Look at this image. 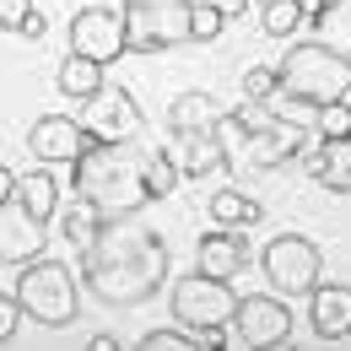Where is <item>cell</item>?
<instances>
[{"label":"cell","mask_w":351,"mask_h":351,"mask_svg":"<svg viewBox=\"0 0 351 351\" xmlns=\"http://www.w3.org/2000/svg\"><path fill=\"white\" fill-rule=\"evenodd\" d=\"M276 82L292 97H303V103L319 108V103H335V97L351 92V60L335 54V49H324L319 38L313 44H292L281 54V65H276Z\"/></svg>","instance_id":"obj_4"},{"label":"cell","mask_w":351,"mask_h":351,"mask_svg":"<svg viewBox=\"0 0 351 351\" xmlns=\"http://www.w3.org/2000/svg\"><path fill=\"white\" fill-rule=\"evenodd\" d=\"M303 11L313 22V38L351 60V0H303Z\"/></svg>","instance_id":"obj_18"},{"label":"cell","mask_w":351,"mask_h":351,"mask_svg":"<svg viewBox=\"0 0 351 351\" xmlns=\"http://www.w3.org/2000/svg\"><path fill=\"white\" fill-rule=\"evenodd\" d=\"M232 308H238V292L232 281L221 276H206V270H189L173 281V319L195 335H217L232 324Z\"/></svg>","instance_id":"obj_6"},{"label":"cell","mask_w":351,"mask_h":351,"mask_svg":"<svg viewBox=\"0 0 351 351\" xmlns=\"http://www.w3.org/2000/svg\"><path fill=\"white\" fill-rule=\"evenodd\" d=\"M82 281L103 308H141L168 287V243L135 217H103L97 238L82 249Z\"/></svg>","instance_id":"obj_1"},{"label":"cell","mask_w":351,"mask_h":351,"mask_svg":"<svg viewBox=\"0 0 351 351\" xmlns=\"http://www.w3.org/2000/svg\"><path fill=\"white\" fill-rule=\"evenodd\" d=\"M178 141V173L184 178H221L227 173V146H221L217 125L211 130H189V135H173Z\"/></svg>","instance_id":"obj_17"},{"label":"cell","mask_w":351,"mask_h":351,"mask_svg":"<svg viewBox=\"0 0 351 351\" xmlns=\"http://www.w3.org/2000/svg\"><path fill=\"white\" fill-rule=\"evenodd\" d=\"M49 249V221L33 217L16 195L0 206V265H11V270H22V265H33L38 254Z\"/></svg>","instance_id":"obj_11"},{"label":"cell","mask_w":351,"mask_h":351,"mask_svg":"<svg viewBox=\"0 0 351 351\" xmlns=\"http://www.w3.org/2000/svg\"><path fill=\"white\" fill-rule=\"evenodd\" d=\"M313 130H319V135H351V103H346V97L319 103V108H313Z\"/></svg>","instance_id":"obj_28"},{"label":"cell","mask_w":351,"mask_h":351,"mask_svg":"<svg viewBox=\"0 0 351 351\" xmlns=\"http://www.w3.org/2000/svg\"><path fill=\"white\" fill-rule=\"evenodd\" d=\"M76 119L87 125L92 141H135V135L146 130L141 103H135L125 87H114V82H103L92 97H82V114H76Z\"/></svg>","instance_id":"obj_8"},{"label":"cell","mask_w":351,"mask_h":351,"mask_svg":"<svg viewBox=\"0 0 351 351\" xmlns=\"http://www.w3.org/2000/svg\"><path fill=\"white\" fill-rule=\"evenodd\" d=\"M60 217H65V238H71V249H76V254L87 249L92 238H97V227H103V211H92L82 195H76V206H71V211H60Z\"/></svg>","instance_id":"obj_25"},{"label":"cell","mask_w":351,"mask_h":351,"mask_svg":"<svg viewBox=\"0 0 351 351\" xmlns=\"http://www.w3.org/2000/svg\"><path fill=\"white\" fill-rule=\"evenodd\" d=\"M16 303H22V319H33L44 330H65L82 313V281H76L71 265L38 254L33 265H22V276H16Z\"/></svg>","instance_id":"obj_3"},{"label":"cell","mask_w":351,"mask_h":351,"mask_svg":"<svg viewBox=\"0 0 351 351\" xmlns=\"http://www.w3.org/2000/svg\"><path fill=\"white\" fill-rule=\"evenodd\" d=\"M44 11H38V5H33V11H27V22H22V38H44Z\"/></svg>","instance_id":"obj_32"},{"label":"cell","mask_w":351,"mask_h":351,"mask_svg":"<svg viewBox=\"0 0 351 351\" xmlns=\"http://www.w3.org/2000/svg\"><path fill=\"white\" fill-rule=\"evenodd\" d=\"M54 87L65 92V97H92V92L103 87V65L97 60H87V54H65V65L54 71Z\"/></svg>","instance_id":"obj_22"},{"label":"cell","mask_w":351,"mask_h":351,"mask_svg":"<svg viewBox=\"0 0 351 351\" xmlns=\"http://www.w3.org/2000/svg\"><path fill=\"white\" fill-rule=\"evenodd\" d=\"M27 11H33V0H0V33H22Z\"/></svg>","instance_id":"obj_30"},{"label":"cell","mask_w":351,"mask_h":351,"mask_svg":"<svg viewBox=\"0 0 351 351\" xmlns=\"http://www.w3.org/2000/svg\"><path fill=\"white\" fill-rule=\"evenodd\" d=\"M16 324H22V303H16V292H0V341H11Z\"/></svg>","instance_id":"obj_31"},{"label":"cell","mask_w":351,"mask_h":351,"mask_svg":"<svg viewBox=\"0 0 351 351\" xmlns=\"http://www.w3.org/2000/svg\"><path fill=\"white\" fill-rule=\"evenodd\" d=\"M217 119H221L217 97H211V92H200V87L178 92L173 103H168V130H173V135H189V130H211Z\"/></svg>","instance_id":"obj_19"},{"label":"cell","mask_w":351,"mask_h":351,"mask_svg":"<svg viewBox=\"0 0 351 351\" xmlns=\"http://www.w3.org/2000/svg\"><path fill=\"white\" fill-rule=\"evenodd\" d=\"M87 346H92V351H119V335H108V330H97V335H92Z\"/></svg>","instance_id":"obj_33"},{"label":"cell","mask_w":351,"mask_h":351,"mask_svg":"<svg viewBox=\"0 0 351 351\" xmlns=\"http://www.w3.org/2000/svg\"><path fill=\"white\" fill-rule=\"evenodd\" d=\"M206 217L217 221V227H238V232H249L265 211H260V200H249L243 189H217L211 206H206Z\"/></svg>","instance_id":"obj_21"},{"label":"cell","mask_w":351,"mask_h":351,"mask_svg":"<svg viewBox=\"0 0 351 351\" xmlns=\"http://www.w3.org/2000/svg\"><path fill=\"white\" fill-rule=\"evenodd\" d=\"M178 162H173V152H146V195L152 200H168L178 189Z\"/></svg>","instance_id":"obj_24"},{"label":"cell","mask_w":351,"mask_h":351,"mask_svg":"<svg viewBox=\"0 0 351 351\" xmlns=\"http://www.w3.org/2000/svg\"><path fill=\"white\" fill-rule=\"evenodd\" d=\"M119 5H125V0H119Z\"/></svg>","instance_id":"obj_36"},{"label":"cell","mask_w":351,"mask_h":351,"mask_svg":"<svg viewBox=\"0 0 351 351\" xmlns=\"http://www.w3.org/2000/svg\"><path fill=\"white\" fill-rule=\"evenodd\" d=\"M254 11H260V27L270 38H292L303 27V0H260Z\"/></svg>","instance_id":"obj_23"},{"label":"cell","mask_w":351,"mask_h":351,"mask_svg":"<svg viewBox=\"0 0 351 351\" xmlns=\"http://www.w3.org/2000/svg\"><path fill=\"white\" fill-rule=\"evenodd\" d=\"M71 54H87L103 71L119 54H130V44H125V11L119 5H82L71 16Z\"/></svg>","instance_id":"obj_10"},{"label":"cell","mask_w":351,"mask_h":351,"mask_svg":"<svg viewBox=\"0 0 351 351\" xmlns=\"http://www.w3.org/2000/svg\"><path fill=\"white\" fill-rule=\"evenodd\" d=\"M298 162H303V173H313L330 195H351V135H319Z\"/></svg>","instance_id":"obj_16"},{"label":"cell","mask_w":351,"mask_h":351,"mask_svg":"<svg viewBox=\"0 0 351 351\" xmlns=\"http://www.w3.org/2000/svg\"><path fill=\"white\" fill-rule=\"evenodd\" d=\"M238 346H287L292 341V308L281 303V292H249L232 308V324Z\"/></svg>","instance_id":"obj_9"},{"label":"cell","mask_w":351,"mask_h":351,"mask_svg":"<svg viewBox=\"0 0 351 351\" xmlns=\"http://www.w3.org/2000/svg\"><path fill=\"white\" fill-rule=\"evenodd\" d=\"M87 146H92V135L76 114H44V119H33V130H27V152H33V162H44V168H54V162L71 168Z\"/></svg>","instance_id":"obj_12"},{"label":"cell","mask_w":351,"mask_h":351,"mask_svg":"<svg viewBox=\"0 0 351 351\" xmlns=\"http://www.w3.org/2000/svg\"><path fill=\"white\" fill-rule=\"evenodd\" d=\"M227 16H221L211 0H189V44H217Z\"/></svg>","instance_id":"obj_27"},{"label":"cell","mask_w":351,"mask_h":351,"mask_svg":"<svg viewBox=\"0 0 351 351\" xmlns=\"http://www.w3.org/2000/svg\"><path fill=\"white\" fill-rule=\"evenodd\" d=\"M308 330L319 341H346L351 335V287L346 281H319L308 292Z\"/></svg>","instance_id":"obj_15"},{"label":"cell","mask_w":351,"mask_h":351,"mask_svg":"<svg viewBox=\"0 0 351 351\" xmlns=\"http://www.w3.org/2000/svg\"><path fill=\"white\" fill-rule=\"evenodd\" d=\"M211 5H217V11H221V16H227V22H232L238 11H249V0H211Z\"/></svg>","instance_id":"obj_34"},{"label":"cell","mask_w":351,"mask_h":351,"mask_svg":"<svg viewBox=\"0 0 351 351\" xmlns=\"http://www.w3.org/2000/svg\"><path fill=\"white\" fill-rule=\"evenodd\" d=\"M11 189H16V173H11V168H5V162H0V206H5V200H11Z\"/></svg>","instance_id":"obj_35"},{"label":"cell","mask_w":351,"mask_h":351,"mask_svg":"<svg viewBox=\"0 0 351 351\" xmlns=\"http://www.w3.org/2000/svg\"><path fill=\"white\" fill-rule=\"evenodd\" d=\"M249 265H254V249H249V238H243L238 227H211V232L195 243V270H206V276L232 281V276H243Z\"/></svg>","instance_id":"obj_14"},{"label":"cell","mask_w":351,"mask_h":351,"mask_svg":"<svg viewBox=\"0 0 351 351\" xmlns=\"http://www.w3.org/2000/svg\"><path fill=\"white\" fill-rule=\"evenodd\" d=\"M276 87H281V82H276L270 65H249V71H243V97H249V103H265Z\"/></svg>","instance_id":"obj_29"},{"label":"cell","mask_w":351,"mask_h":351,"mask_svg":"<svg viewBox=\"0 0 351 351\" xmlns=\"http://www.w3.org/2000/svg\"><path fill=\"white\" fill-rule=\"evenodd\" d=\"M33 217H60V184H54V173H44V162H38V173H16V189H11Z\"/></svg>","instance_id":"obj_20"},{"label":"cell","mask_w":351,"mask_h":351,"mask_svg":"<svg viewBox=\"0 0 351 351\" xmlns=\"http://www.w3.org/2000/svg\"><path fill=\"white\" fill-rule=\"evenodd\" d=\"M125 44L130 54L189 44V0H125Z\"/></svg>","instance_id":"obj_7"},{"label":"cell","mask_w":351,"mask_h":351,"mask_svg":"<svg viewBox=\"0 0 351 351\" xmlns=\"http://www.w3.org/2000/svg\"><path fill=\"white\" fill-rule=\"evenodd\" d=\"M319 141L313 125H287V119H270L260 130L243 141V157L254 162V168H276V162H298L308 146Z\"/></svg>","instance_id":"obj_13"},{"label":"cell","mask_w":351,"mask_h":351,"mask_svg":"<svg viewBox=\"0 0 351 351\" xmlns=\"http://www.w3.org/2000/svg\"><path fill=\"white\" fill-rule=\"evenodd\" d=\"M254 260H260L270 292H281V298H308V292L319 287V276H324V249H319L313 238H303V232L270 238L265 254H254Z\"/></svg>","instance_id":"obj_5"},{"label":"cell","mask_w":351,"mask_h":351,"mask_svg":"<svg viewBox=\"0 0 351 351\" xmlns=\"http://www.w3.org/2000/svg\"><path fill=\"white\" fill-rule=\"evenodd\" d=\"M71 189L103 217H135L152 200L146 195V152H135V141H92L71 162Z\"/></svg>","instance_id":"obj_2"},{"label":"cell","mask_w":351,"mask_h":351,"mask_svg":"<svg viewBox=\"0 0 351 351\" xmlns=\"http://www.w3.org/2000/svg\"><path fill=\"white\" fill-rule=\"evenodd\" d=\"M141 351H206V335L184 330V324H162V330H146Z\"/></svg>","instance_id":"obj_26"}]
</instances>
